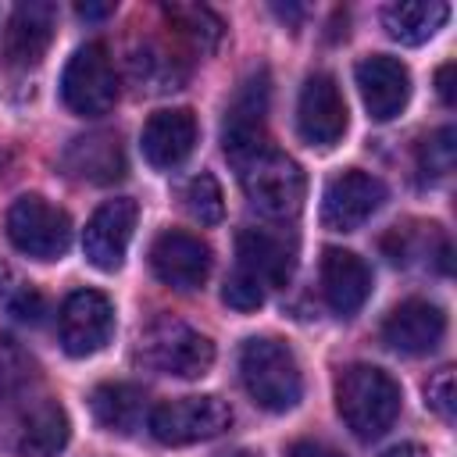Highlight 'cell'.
Instances as JSON below:
<instances>
[{
    "label": "cell",
    "mask_w": 457,
    "mask_h": 457,
    "mask_svg": "<svg viewBox=\"0 0 457 457\" xmlns=\"http://www.w3.org/2000/svg\"><path fill=\"white\" fill-rule=\"evenodd\" d=\"M136 361L157 375L200 378L214 364V343L204 332H196L193 325H186L171 314H161L139 332Z\"/></svg>",
    "instance_id": "277c9868"
},
{
    "label": "cell",
    "mask_w": 457,
    "mask_h": 457,
    "mask_svg": "<svg viewBox=\"0 0 457 457\" xmlns=\"http://www.w3.org/2000/svg\"><path fill=\"white\" fill-rule=\"evenodd\" d=\"M286 457H343L339 450H332V446H325V443H314V439H300V443H293L289 446V453Z\"/></svg>",
    "instance_id": "1f68e13d"
},
{
    "label": "cell",
    "mask_w": 457,
    "mask_h": 457,
    "mask_svg": "<svg viewBox=\"0 0 457 457\" xmlns=\"http://www.w3.org/2000/svg\"><path fill=\"white\" fill-rule=\"evenodd\" d=\"M336 407L353 436L375 439L400 414V386L375 364H350L336 382Z\"/></svg>",
    "instance_id": "7a4b0ae2"
},
{
    "label": "cell",
    "mask_w": 457,
    "mask_h": 457,
    "mask_svg": "<svg viewBox=\"0 0 457 457\" xmlns=\"http://www.w3.org/2000/svg\"><path fill=\"white\" fill-rule=\"evenodd\" d=\"M382 457H428V450L418 443H400V446H389Z\"/></svg>",
    "instance_id": "836d02e7"
},
{
    "label": "cell",
    "mask_w": 457,
    "mask_h": 457,
    "mask_svg": "<svg viewBox=\"0 0 457 457\" xmlns=\"http://www.w3.org/2000/svg\"><path fill=\"white\" fill-rule=\"evenodd\" d=\"M386 200V186L382 179L361 171V168H346L343 175H336L325 186L321 196V221L332 232H353L361 228Z\"/></svg>",
    "instance_id": "30bf717a"
},
{
    "label": "cell",
    "mask_w": 457,
    "mask_h": 457,
    "mask_svg": "<svg viewBox=\"0 0 457 457\" xmlns=\"http://www.w3.org/2000/svg\"><path fill=\"white\" fill-rule=\"evenodd\" d=\"M453 161H457V132H453V125H443L439 132L421 139V146H418V171H421V179L450 175Z\"/></svg>",
    "instance_id": "484cf974"
},
{
    "label": "cell",
    "mask_w": 457,
    "mask_h": 457,
    "mask_svg": "<svg viewBox=\"0 0 457 457\" xmlns=\"http://www.w3.org/2000/svg\"><path fill=\"white\" fill-rule=\"evenodd\" d=\"M36 375L32 357L21 350L18 339H11L7 332H0V400L21 393Z\"/></svg>",
    "instance_id": "83f0119b"
},
{
    "label": "cell",
    "mask_w": 457,
    "mask_h": 457,
    "mask_svg": "<svg viewBox=\"0 0 457 457\" xmlns=\"http://www.w3.org/2000/svg\"><path fill=\"white\" fill-rule=\"evenodd\" d=\"M129 79L139 93H168L186 82V64L157 43H143L129 54Z\"/></svg>",
    "instance_id": "cb8c5ba5"
},
{
    "label": "cell",
    "mask_w": 457,
    "mask_h": 457,
    "mask_svg": "<svg viewBox=\"0 0 457 457\" xmlns=\"http://www.w3.org/2000/svg\"><path fill=\"white\" fill-rule=\"evenodd\" d=\"M54 25H57L54 4H46V0L18 4L4 29V61L11 68H36L50 50Z\"/></svg>",
    "instance_id": "9a60e30c"
},
{
    "label": "cell",
    "mask_w": 457,
    "mask_h": 457,
    "mask_svg": "<svg viewBox=\"0 0 457 457\" xmlns=\"http://www.w3.org/2000/svg\"><path fill=\"white\" fill-rule=\"evenodd\" d=\"M164 18L182 39H189L200 50H214L225 29L221 18L204 4H164Z\"/></svg>",
    "instance_id": "d4e9b609"
},
{
    "label": "cell",
    "mask_w": 457,
    "mask_h": 457,
    "mask_svg": "<svg viewBox=\"0 0 457 457\" xmlns=\"http://www.w3.org/2000/svg\"><path fill=\"white\" fill-rule=\"evenodd\" d=\"M221 457H257V453H250V450H228V453H221Z\"/></svg>",
    "instance_id": "d590c367"
},
{
    "label": "cell",
    "mask_w": 457,
    "mask_h": 457,
    "mask_svg": "<svg viewBox=\"0 0 457 457\" xmlns=\"http://www.w3.org/2000/svg\"><path fill=\"white\" fill-rule=\"evenodd\" d=\"M425 403L443 418L450 421L453 418V407H457V382H453V368H439L428 386H425Z\"/></svg>",
    "instance_id": "f546056e"
},
{
    "label": "cell",
    "mask_w": 457,
    "mask_h": 457,
    "mask_svg": "<svg viewBox=\"0 0 457 457\" xmlns=\"http://www.w3.org/2000/svg\"><path fill=\"white\" fill-rule=\"evenodd\" d=\"M236 168H239L243 193L257 214H264L271 221H289L300 214L307 182L293 157H286L275 146H261L250 157L236 161Z\"/></svg>",
    "instance_id": "3957f363"
},
{
    "label": "cell",
    "mask_w": 457,
    "mask_h": 457,
    "mask_svg": "<svg viewBox=\"0 0 457 457\" xmlns=\"http://www.w3.org/2000/svg\"><path fill=\"white\" fill-rule=\"evenodd\" d=\"M61 96H64L68 111H75L82 118H100L114 107L118 75H114V64L107 57L104 43H86L71 54V61L64 64V75H61Z\"/></svg>",
    "instance_id": "8992f818"
},
{
    "label": "cell",
    "mask_w": 457,
    "mask_h": 457,
    "mask_svg": "<svg viewBox=\"0 0 457 457\" xmlns=\"http://www.w3.org/2000/svg\"><path fill=\"white\" fill-rule=\"evenodd\" d=\"M146 425H150L157 443L189 446V443H204V439L221 436L232 425V407L214 393H207V396H179V400H164L161 407H154Z\"/></svg>",
    "instance_id": "5b68a950"
},
{
    "label": "cell",
    "mask_w": 457,
    "mask_h": 457,
    "mask_svg": "<svg viewBox=\"0 0 457 457\" xmlns=\"http://www.w3.org/2000/svg\"><path fill=\"white\" fill-rule=\"evenodd\" d=\"M446 18H450V4H443V0H400L382 11V25H386L389 39H396L403 46L428 43L446 25Z\"/></svg>",
    "instance_id": "44dd1931"
},
{
    "label": "cell",
    "mask_w": 457,
    "mask_h": 457,
    "mask_svg": "<svg viewBox=\"0 0 457 457\" xmlns=\"http://www.w3.org/2000/svg\"><path fill=\"white\" fill-rule=\"evenodd\" d=\"M236 253H239V271L257 278L264 289H278L293 278V246L268 232V228H243L236 236Z\"/></svg>",
    "instance_id": "d6986e66"
},
{
    "label": "cell",
    "mask_w": 457,
    "mask_h": 457,
    "mask_svg": "<svg viewBox=\"0 0 457 457\" xmlns=\"http://www.w3.org/2000/svg\"><path fill=\"white\" fill-rule=\"evenodd\" d=\"M150 268L171 289H196L211 275V246L193 232L168 228L150 246Z\"/></svg>",
    "instance_id": "4fadbf2b"
},
{
    "label": "cell",
    "mask_w": 457,
    "mask_h": 457,
    "mask_svg": "<svg viewBox=\"0 0 457 457\" xmlns=\"http://www.w3.org/2000/svg\"><path fill=\"white\" fill-rule=\"evenodd\" d=\"M350 125V114H346V100H343V89L332 75L318 71L303 82L300 89V104H296V129L300 136L311 143V146H336L343 139Z\"/></svg>",
    "instance_id": "9c48e42d"
},
{
    "label": "cell",
    "mask_w": 457,
    "mask_h": 457,
    "mask_svg": "<svg viewBox=\"0 0 457 457\" xmlns=\"http://www.w3.org/2000/svg\"><path fill=\"white\" fill-rule=\"evenodd\" d=\"M268 96H271V82H268L264 68L239 82V89L225 111V125H221V143H225V154L232 164L250 157L253 150L268 146V136H264Z\"/></svg>",
    "instance_id": "ba28073f"
},
{
    "label": "cell",
    "mask_w": 457,
    "mask_h": 457,
    "mask_svg": "<svg viewBox=\"0 0 457 457\" xmlns=\"http://www.w3.org/2000/svg\"><path fill=\"white\" fill-rule=\"evenodd\" d=\"M68 436H71V425H68L64 407L39 403L18 432V453L21 457H57L68 446Z\"/></svg>",
    "instance_id": "603a6c76"
},
{
    "label": "cell",
    "mask_w": 457,
    "mask_h": 457,
    "mask_svg": "<svg viewBox=\"0 0 457 457\" xmlns=\"http://www.w3.org/2000/svg\"><path fill=\"white\" fill-rule=\"evenodd\" d=\"M143 407H146L143 389L129 386V382H104L89 396V411H93L96 425L107 432H118V436H132L143 425Z\"/></svg>",
    "instance_id": "7402d4cb"
},
{
    "label": "cell",
    "mask_w": 457,
    "mask_h": 457,
    "mask_svg": "<svg viewBox=\"0 0 457 457\" xmlns=\"http://www.w3.org/2000/svg\"><path fill=\"white\" fill-rule=\"evenodd\" d=\"M114 303L96 289H75L61 307V346L71 357H93L111 343Z\"/></svg>",
    "instance_id": "8fae6325"
},
{
    "label": "cell",
    "mask_w": 457,
    "mask_h": 457,
    "mask_svg": "<svg viewBox=\"0 0 457 457\" xmlns=\"http://www.w3.org/2000/svg\"><path fill=\"white\" fill-rule=\"evenodd\" d=\"M61 164L79 182L111 186L125 175V150L114 132H89V136H75L64 146Z\"/></svg>",
    "instance_id": "ac0fdd59"
},
{
    "label": "cell",
    "mask_w": 457,
    "mask_h": 457,
    "mask_svg": "<svg viewBox=\"0 0 457 457\" xmlns=\"http://www.w3.org/2000/svg\"><path fill=\"white\" fill-rule=\"evenodd\" d=\"M357 89L375 121L396 118L411 100V71L389 54H371L357 64Z\"/></svg>",
    "instance_id": "5bb4252c"
},
{
    "label": "cell",
    "mask_w": 457,
    "mask_h": 457,
    "mask_svg": "<svg viewBox=\"0 0 457 457\" xmlns=\"http://www.w3.org/2000/svg\"><path fill=\"white\" fill-rule=\"evenodd\" d=\"M443 336H446V314L428 300H403L382 321V343L407 357L436 350Z\"/></svg>",
    "instance_id": "2e32d148"
},
{
    "label": "cell",
    "mask_w": 457,
    "mask_h": 457,
    "mask_svg": "<svg viewBox=\"0 0 457 457\" xmlns=\"http://www.w3.org/2000/svg\"><path fill=\"white\" fill-rule=\"evenodd\" d=\"M136 218H139V207L129 196L107 200L104 207H96L89 225H86V236H82L86 261L93 268H100V271H118L121 261H125V250L132 243Z\"/></svg>",
    "instance_id": "7c38bea8"
},
{
    "label": "cell",
    "mask_w": 457,
    "mask_h": 457,
    "mask_svg": "<svg viewBox=\"0 0 457 457\" xmlns=\"http://www.w3.org/2000/svg\"><path fill=\"white\" fill-rule=\"evenodd\" d=\"M143 157L154 168H179L196 146V118L186 107L157 111L143 125Z\"/></svg>",
    "instance_id": "ffe728a7"
},
{
    "label": "cell",
    "mask_w": 457,
    "mask_h": 457,
    "mask_svg": "<svg viewBox=\"0 0 457 457\" xmlns=\"http://www.w3.org/2000/svg\"><path fill=\"white\" fill-rule=\"evenodd\" d=\"M436 93H439V100L446 107H453V100H457V93H453V64H443L436 71Z\"/></svg>",
    "instance_id": "d6a6232c"
},
{
    "label": "cell",
    "mask_w": 457,
    "mask_h": 457,
    "mask_svg": "<svg viewBox=\"0 0 457 457\" xmlns=\"http://www.w3.org/2000/svg\"><path fill=\"white\" fill-rule=\"evenodd\" d=\"M11 311L21 318V321H36L39 318V296L32 289H18L14 300H11Z\"/></svg>",
    "instance_id": "4dcf8cb0"
},
{
    "label": "cell",
    "mask_w": 457,
    "mask_h": 457,
    "mask_svg": "<svg viewBox=\"0 0 457 457\" xmlns=\"http://www.w3.org/2000/svg\"><path fill=\"white\" fill-rule=\"evenodd\" d=\"M7 239L36 261H57L71 246V218L43 196H18L7 211Z\"/></svg>",
    "instance_id": "52a82bcc"
},
{
    "label": "cell",
    "mask_w": 457,
    "mask_h": 457,
    "mask_svg": "<svg viewBox=\"0 0 457 457\" xmlns=\"http://www.w3.org/2000/svg\"><path fill=\"white\" fill-rule=\"evenodd\" d=\"M221 300L232 307V311H257L264 303V286L257 278H250L246 271H232L225 278V289H221Z\"/></svg>",
    "instance_id": "f1b7e54d"
},
{
    "label": "cell",
    "mask_w": 457,
    "mask_h": 457,
    "mask_svg": "<svg viewBox=\"0 0 457 457\" xmlns=\"http://www.w3.org/2000/svg\"><path fill=\"white\" fill-rule=\"evenodd\" d=\"M79 14H82V18H104V14H111V4H104V7H93V4H79Z\"/></svg>",
    "instance_id": "e575fe53"
},
{
    "label": "cell",
    "mask_w": 457,
    "mask_h": 457,
    "mask_svg": "<svg viewBox=\"0 0 457 457\" xmlns=\"http://www.w3.org/2000/svg\"><path fill=\"white\" fill-rule=\"evenodd\" d=\"M239 378L250 393V400L271 414L293 411L303 396V375L296 364V353L271 336L246 339L239 350Z\"/></svg>",
    "instance_id": "6da1fadb"
},
{
    "label": "cell",
    "mask_w": 457,
    "mask_h": 457,
    "mask_svg": "<svg viewBox=\"0 0 457 457\" xmlns=\"http://www.w3.org/2000/svg\"><path fill=\"white\" fill-rule=\"evenodd\" d=\"M182 200H186V211L200 225H218L221 214H225V196H221V186H218V179L211 171H200L196 179H189Z\"/></svg>",
    "instance_id": "4316f807"
},
{
    "label": "cell",
    "mask_w": 457,
    "mask_h": 457,
    "mask_svg": "<svg viewBox=\"0 0 457 457\" xmlns=\"http://www.w3.org/2000/svg\"><path fill=\"white\" fill-rule=\"evenodd\" d=\"M321 293L336 314L350 318L364 307V300L371 293V268L353 250L328 246L321 253Z\"/></svg>",
    "instance_id": "e0dca14e"
}]
</instances>
